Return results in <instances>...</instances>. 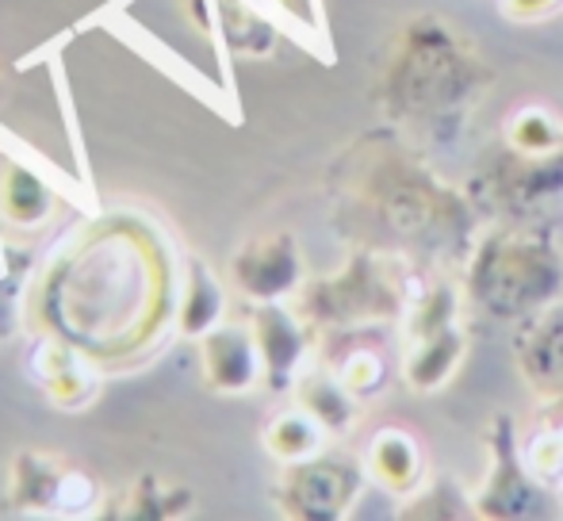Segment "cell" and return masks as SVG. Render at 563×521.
Listing matches in <instances>:
<instances>
[{
	"mask_svg": "<svg viewBox=\"0 0 563 521\" xmlns=\"http://www.w3.org/2000/svg\"><path fill=\"white\" fill-rule=\"evenodd\" d=\"M506 142L510 149L529 157H549L563 149V120L549 112L541 104H529L521 112H514V120L506 123Z\"/></svg>",
	"mask_w": 563,
	"mask_h": 521,
	"instance_id": "7402d4cb",
	"label": "cell"
},
{
	"mask_svg": "<svg viewBox=\"0 0 563 521\" xmlns=\"http://www.w3.org/2000/svg\"><path fill=\"white\" fill-rule=\"evenodd\" d=\"M487 85L475 46L430 15H418L399 31L379 69V104L391 120L422 131L433 142H452L472 115L475 97Z\"/></svg>",
	"mask_w": 563,
	"mask_h": 521,
	"instance_id": "7a4b0ae2",
	"label": "cell"
},
{
	"mask_svg": "<svg viewBox=\"0 0 563 521\" xmlns=\"http://www.w3.org/2000/svg\"><path fill=\"white\" fill-rule=\"evenodd\" d=\"M296 311L311 322V330H334V334H356L368 326L407 319L410 291L407 276L376 250H361L330 276L303 284L296 291Z\"/></svg>",
	"mask_w": 563,
	"mask_h": 521,
	"instance_id": "277c9868",
	"label": "cell"
},
{
	"mask_svg": "<svg viewBox=\"0 0 563 521\" xmlns=\"http://www.w3.org/2000/svg\"><path fill=\"white\" fill-rule=\"evenodd\" d=\"M250 330L257 337L265 384L273 391H288L307 357V345H311V322L291 307H284L280 299V303H253Z\"/></svg>",
	"mask_w": 563,
	"mask_h": 521,
	"instance_id": "9c48e42d",
	"label": "cell"
},
{
	"mask_svg": "<svg viewBox=\"0 0 563 521\" xmlns=\"http://www.w3.org/2000/svg\"><path fill=\"white\" fill-rule=\"evenodd\" d=\"M526 461L529 468H533V476L541 479V484H556L563 479V441L556 430L541 433V437H533L526 445Z\"/></svg>",
	"mask_w": 563,
	"mask_h": 521,
	"instance_id": "cb8c5ba5",
	"label": "cell"
},
{
	"mask_svg": "<svg viewBox=\"0 0 563 521\" xmlns=\"http://www.w3.org/2000/svg\"><path fill=\"white\" fill-rule=\"evenodd\" d=\"M188 510H192V491L188 487L165 484L162 476H139L119 495L108 514L131 518V521H169V518H185Z\"/></svg>",
	"mask_w": 563,
	"mask_h": 521,
	"instance_id": "d6986e66",
	"label": "cell"
},
{
	"mask_svg": "<svg viewBox=\"0 0 563 521\" xmlns=\"http://www.w3.org/2000/svg\"><path fill=\"white\" fill-rule=\"evenodd\" d=\"M230 280L250 303H280L303 288V254L288 231H265L230 257Z\"/></svg>",
	"mask_w": 563,
	"mask_h": 521,
	"instance_id": "ba28073f",
	"label": "cell"
},
{
	"mask_svg": "<svg viewBox=\"0 0 563 521\" xmlns=\"http://www.w3.org/2000/svg\"><path fill=\"white\" fill-rule=\"evenodd\" d=\"M330 433L307 414L303 407H291L284 414H276L273 422L265 425V448L276 456L280 464H299V461H311L327 448Z\"/></svg>",
	"mask_w": 563,
	"mask_h": 521,
	"instance_id": "ffe728a7",
	"label": "cell"
},
{
	"mask_svg": "<svg viewBox=\"0 0 563 521\" xmlns=\"http://www.w3.org/2000/svg\"><path fill=\"white\" fill-rule=\"evenodd\" d=\"M268 4L288 15L291 23H299V27H307V31L319 27V0H268Z\"/></svg>",
	"mask_w": 563,
	"mask_h": 521,
	"instance_id": "d4e9b609",
	"label": "cell"
},
{
	"mask_svg": "<svg viewBox=\"0 0 563 521\" xmlns=\"http://www.w3.org/2000/svg\"><path fill=\"white\" fill-rule=\"evenodd\" d=\"M200 368L208 388L223 395L253 391L265 380L257 337L250 326H238V322H219L216 330L200 337Z\"/></svg>",
	"mask_w": 563,
	"mask_h": 521,
	"instance_id": "8fae6325",
	"label": "cell"
},
{
	"mask_svg": "<svg viewBox=\"0 0 563 521\" xmlns=\"http://www.w3.org/2000/svg\"><path fill=\"white\" fill-rule=\"evenodd\" d=\"M216 31L238 54H268L276 43V23L245 0H216Z\"/></svg>",
	"mask_w": 563,
	"mask_h": 521,
	"instance_id": "44dd1931",
	"label": "cell"
},
{
	"mask_svg": "<svg viewBox=\"0 0 563 521\" xmlns=\"http://www.w3.org/2000/svg\"><path fill=\"white\" fill-rule=\"evenodd\" d=\"M368 468L353 456H338L322 448L319 456L299 464H284V479L276 487V507L296 521H338L361 499Z\"/></svg>",
	"mask_w": 563,
	"mask_h": 521,
	"instance_id": "8992f818",
	"label": "cell"
},
{
	"mask_svg": "<svg viewBox=\"0 0 563 521\" xmlns=\"http://www.w3.org/2000/svg\"><path fill=\"white\" fill-rule=\"evenodd\" d=\"M100 507V484L92 472L69 464L66 456L27 448L12 461L8 510L43 518H81Z\"/></svg>",
	"mask_w": 563,
	"mask_h": 521,
	"instance_id": "5b68a950",
	"label": "cell"
},
{
	"mask_svg": "<svg viewBox=\"0 0 563 521\" xmlns=\"http://www.w3.org/2000/svg\"><path fill=\"white\" fill-rule=\"evenodd\" d=\"M227 314V291L223 280L203 265L200 257H188V276H185V291H180V307H177V330L185 337L200 342L208 330H216Z\"/></svg>",
	"mask_w": 563,
	"mask_h": 521,
	"instance_id": "ac0fdd59",
	"label": "cell"
},
{
	"mask_svg": "<svg viewBox=\"0 0 563 521\" xmlns=\"http://www.w3.org/2000/svg\"><path fill=\"white\" fill-rule=\"evenodd\" d=\"M490 185V200L506 211H533L541 203L563 196V149L549 157H529L510 149L503 162V169H490L483 177Z\"/></svg>",
	"mask_w": 563,
	"mask_h": 521,
	"instance_id": "7c38bea8",
	"label": "cell"
},
{
	"mask_svg": "<svg viewBox=\"0 0 563 521\" xmlns=\"http://www.w3.org/2000/svg\"><path fill=\"white\" fill-rule=\"evenodd\" d=\"M368 476L384 487L387 495L395 499H410L418 495V487L426 484V461H422V448L418 441L410 437L407 430H379L376 437L368 441Z\"/></svg>",
	"mask_w": 563,
	"mask_h": 521,
	"instance_id": "9a60e30c",
	"label": "cell"
},
{
	"mask_svg": "<svg viewBox=\"0 0 563 521\" xmlns=\"http://www.w3.org/2000/svg\"><path fill=\"white\" fill-rule=\"evenodd\" d=\"M518 373L541 399H563V303H549L533 319L518 322L514 342Z\"/></svg>",
	"mask_w": 563,
	"mask_h": 521,
	"instance_id": "30bf717a",
	"label": "cell"
},
{
	"mask_svg": "<svg viewBox=\"0 0 563 521\" xmlns=\"http://www.w3.org/2000/svg\"><path fill=\"white\" fill-rule=\"evenodd\" d=\"M330 368H334L341 376V384H345L356 399H368V395L384 391V384H387V361L379 350H349L345 357L334 361Z\"/></svg>",
	"mask_w": 563,
	"mask_h": 521,
	"instance_id": "603a6c76",
	"label": "cell"
},
{
	"mask_svg": "<svg viewBox=\"0 0 563 521\" xmlns=\"http://www.w3.org/2000/svg\"><path fill=\"white\" fill-rule=\"evenodd\" d=\"M291 395H296V407H303L330 437L353 430L356 422V395L341 384V376L330 365L311 368V373H299L296 384H291Z\"/></svg>",
	"mask_w": 563,
	"mask_h": 521,
	"instance_id": "e0dca14e",
	"label": "cell"
},
{
	"mask_svg": "<svg viewBox=\"0 0 563 521\" xmlns=\"http://www.w3.org/2000/svg\"><path fill=\"white\" fill-rule=\"evenodd\" d=\"M467 303L490 322H526L563 291V257L541 231H490L467 254Z\"/></svg>",
	"mask_w": 563,
	"mask_h": 521,
	"instance_id": "3957f363",
	"label": "cell"
},
{
	"mask_svg": "<svg viewBox=\"0 0 563 521\" xmlns=\"http://www.w3.org/2000/svg\"><path fill=\"white\" fill-rule=\"evenodd\" d=\"M475 514L490 521H514V518H541L544 514V491L541 479L533 476L526 453L518 448L510 418L495 422V441H490V468L483 487L472 499Z\"/></svg>",
	"mask_w": 563,
	"mask_h": 521,
	"instance_id": "52a82bcc",
	"label": "cell"
},
{
	"mask_svg": "<svg viewBox=\"0 0 563 521\" xmlns=\"http://www.w3.org/2000/svg\"><path fill=\"white\" fill-rule=\"evenodd\" d=\"M31 373H35L38 388L46 391V399L62 410L89 407L100 391L89 357L69 350V345L54 334H46L43 342H38V353H35V361H31Z\"/></svg>",
	"mask_w": 563,
	"mask_h": 521,
	"instance_id": "4fadbf2b",
	"label": "cell"
},
{
	"mask_svg": "<svg viewBox=\"0 0 563 521\" xmlns=\"http://www.w3.org/2000/svg\"><path fill=\"white\" fill-rule=\"evenodd\" d=\"M407 357H402V376L415 391H438L445 388L452 380V373L460 368L464 361V350H467V337L460 330V322L452 326H441L433 334H422V337H410L402 342Z\"/></svg>",
	"mask_w": 563,
	"mask_h": 521,
	"instance_id": "2e32d148",
	"label": "cell"
},
{
	"mask_svg": "<svg viewBox=\"0 0 563 521\" xmlns=\"http://www.w3.org/2000/svg\"><path fill=\"white\" fill-rule=\"evenodd\" d=\"M556 4L560 0H506V12L514 20H544Z\"/></svg>",
	"mask_w": 563,
	"mask_h": 521,
	"instance_id": "484cf974",
	"label": "cell"
},
{
	"mask_svg": "<svg viewBox=\"0 0 563 521\" xmlns=\"http://www.w3.org/2000/svg\"><path fill=\"white\" fill-rule=\"evenodd\" d=\"M341 203L402 250L449 257L467 246L472 203L391 138H364L334 169Z\"/></svg>",
	"mask_w": 563,
	"mask_h": 521,
	"instance_id": "6da1fadb",
	"label": "cell"
},
{
	"mask_svg": "<svg viewBox=\"0 0 563 521\" xmlns=\"http://www.w3.org/2000/svg\"><path fill=\"white\" fill-rule=\"evenodd\" d=\"M58 215V192L31 165L0 162V223L20 234H43Z\"/></svg>",
	"mask_w": 563,
	"mask_h": 521,
	"instance_id": "5bb4252c",
	"label": "cell"
}]
</instances>
